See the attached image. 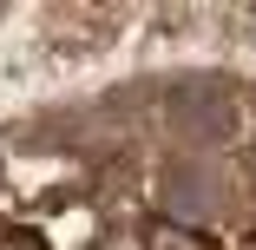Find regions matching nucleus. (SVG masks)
<instances>
[{"label":"nucleus","mask_w":256,"mask_h":250,"mask_svg":"<svg viewBox=\"0 0 256 250\" xmlns=\"http://www.w3.org/2000/svg\"><path fill=\"white\" fill-rule=\"evenodd\" d=\"M144 250H210V243H204V230H184V224H151L144 230Z\"/></svg>","instance_id":"7ed1b4c3"},{"label":"nucleus","mask_w":256,"mask_h":250,"mask_svg":"<svg viewBox=\"0 0 256 250\" xmlns=\"http://www.w3.org/2000/svg\"><path fill=\"white\" fill-rule=\"evenodd\" d=\"M158 204H164V224H184V230H197L204 217H217V204H224V184H217V171H210V165H190V158H178V165H164V178H158Z\"/></svg>","instance_id":"f03ea898"},{"label":"nucleus","mask_w":256,"mask_h":250,"mask_svg":"<svg viewBox=\"0 0 256 250\" xmlns=\"http://www.w3.org/2000/svg\"><path fill=\"white\" fill-rule=\"evenodd\" d=\"M250 165H256V145H250Z\"/></svg>","instance_id":"39448f33"},{"label":"nucleus","mask_w":256,"mask_h":250,"mask_svg":"<svg viewBox=\"0 0 256 250\" xmlns=\"http://www.w3.org/2000/svg\"><path fill=\"white\" fill-rule=\"evenodd\" d=\"M7 250H46V243H40L33 230H14V237H7Z\"/></svg>","instance_id":"20e7f679"},{"label":"nucleus","mask_w":256,"mask_h":250,"mask_svg":"<svg viewBox=\"0 0 256 250\" xmlns=\"http://www.w3.org/2000/svg\"><path fill=\"white\" fill-rule=\"evenodd\" d=\"M164 125H171V138L190 145V152H217V145L236 138L243 112H236V99H230L224 79H178L171 99H164Z\"/></svg>","instance_id":"f257e3e1"}]
</instances>
